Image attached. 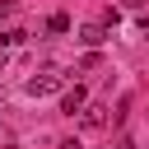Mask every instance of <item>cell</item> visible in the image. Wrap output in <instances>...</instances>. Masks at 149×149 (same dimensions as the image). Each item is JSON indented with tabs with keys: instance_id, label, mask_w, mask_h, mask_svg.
I'll use <instances>...</instances> for the list:
<instances>
[{
	"instance_id": "1",
	"label": "cell",
	"mask_w": 149,
	"mask_h": 149,
	"mask_svg": "<svg viewBox=\"0 0 149 149\" xmlns=\"http://www.w3.org/2000/svg\"><path fill=\"white\" fill-rule=\"evenodd\" d=\"M61 88H65V74L61 70H42V74L28 79V93L33 98H47V93H61Z\"/></svg>"
},
{
	"instance_id": "2",
	"label": "cell",
	"mask_w": 149,
	"mask_h": 149,
	"mask_svg": "<svg viewBox=\"0 0 149 149\" xmlns=\"http://www.w3.org/2000/svg\"><path fill=\"white\" fill-rule=\"evenodd\" d=\"M79 42H84V47H102V42H107V23H84V28H79Z\"/></svg>"
},
{
	"instance_id": "3",
	"label": "cell",
	"mask_w": 149,
	"mask_h": 149,
	"mask_svg": "<svg viewBox=\"0 0 149 149\" xmlns=\"http://www.w3.org/2000/svg\"><path fill=\"white\" fill-rule=\"evenodd\" d=\"M84 102H88V93H84V88H70V93L61 98V112H70V116H74V112H84Z\"/></svg>"
},
{
	"instance_id": "4",
	"label": "cell",
	"mask_w": 149,
	"mask_h": 149,
	"mask_svg": "<svg viewBox=\"0 0 149 149\" xmlns=\"http://www.w3.org/2000/svg\"><path fill=\"white\" fill-rule=\"evenodd\" d=\"M19 42H28L23 28H5V33H0V47H19Z\"/></svg>"
},
{
	"instance_id": "5",
	"label": "cell",
	"mask_w": 149,
	"mask_h": 149,
	"mask_svg": "<svg viewBox=\"0 0 149 149\" xmlns=\"http://www.w3.org/2000/svg\"><path fill=\"white\" fill-rule=\"evenodd\" d=\"M47 33H70V19H65V14H51V19H47Z\"/></svg>"
},
{
	"instance_id": "6",
	"label": "cell",
	"mask_w": 149,
	"mask_h": 149,
	"mask_svg": "<svg viewBox=\"0 0 149 149\" xmlns=\"http://www.w3.org/2000/svg\"><path fill=\"white\" fill-rule=\"evenodd\" d=\"M61 149H79V140H61Z\"/></svg>"
},
{
	"instance_id": "7",
	"label": "cell",
	"mask_w": 149,
	"mask_h": 149,
	"mask_svg": "<svg viewBox=\"0 0 149 149\" xmlns=\"http://www.w3.org/2000/svg\"><path fill=\"white\" fill-rule=\"evenodd\" d=\"M5 19H9V5H5V0H0V23H5Z\"/></svg>"
},
{
	"instance_id": "8",
	"label": "cell",
	"mask_w": 149,
	"mask_h": 149,
	"mask_svg": "<svg viewBox=\"0 0 149 149\" xmlns=\"http://www.w3.org/2000/svg\"><path fill=\"white\" fill-rule=\"evenodd\" d=\"M140 33H144V37H149V19H140Z\"/></svg>"
},
{
	"instance_id": "9",
	"label": "cell",
	"mask_w": 149,
	"mask_h": 149,
	"mask_svg": "<svg viewBox=\"0 0 149 149\" xmlns=\"http://www.w3.org/2000/svg\"><path fill=\"white\" fill-rule=\"evenodd\" d=\"M0 65H5V56H0Z\"/></svg>"
}]
</instances>
